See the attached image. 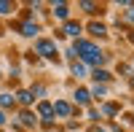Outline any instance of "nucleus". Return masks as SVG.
Masks as SVG:
<instances>
[{
    "label": "nucleus",
    "mask_w": 134,
    "mask_h": 132,
    "mask_svg": "<svg viewBox=\"0 0 134 132\" xmlns=\"http://www.w3.org/2000/svg\"><path fill=\"white\" fill-rule=\"evenodd\" d=\"M57 16H62V19H64V16H67V6H62V3H59V6H57Z\"/></svg>",
    "instance_id": "10"
},
{
    "label": "nucleus",
    "mask_w": 134,
    "mask_h": 132,
    "mask_svg": "<svg viewBox=\"0 0 134 132\" xmlns=\"http://www.w3.org/2000/svg\"><path fill=\"white\" fill-rule=\"evenodd\" d=\"M91 32H94V35H102L105 27H102V24H91Z\"/></svg>",
    "instance_id": "11"
},
{
    "label": "nucleus",
    "mask_w": 134,
    "mask_h": 132,
    "mask_svg": "<svg viewBox=\"0 0 134 132\" xmlns=\"http://www.w3.org/2000/svg\"><path fill=\"white\" fill-rule=\"evenodd\" d=\"M64 32H67V35H78V32H81V24H75V22H67V24H64Z\"/></svg>",
    "instance_id": "3"
},
{
    "label": "nucleus",
    "mask_w": 134,
    "mask_h": 132,
    "mask_svg": "<svg viewBox=\"0 0 134 132\" xmlns=\"http://www.w3.org/2000/svg\"><path fill=\"white\" fill-rule=\"evenodd\" d=\"M3 121H5V116H3V113H0V124H3Z\"/></svg>",
    "instance_id": "14"
},
{
    "label": "nucleus",
    "mask_w": 134,
    "mask_h": 132,
    "mask_svg": "<svg viewBox=\"0 0 134 132\" xmlns=\"http://www.w3.org/2000/svg\"><path fill=\"white\" fill-rule=\"evenodd\" d=\"M75 100H78V103H88V92L78 89V92H75Z\"/></svg>",
    "instance_id": "5"
},
{
    "label": "nucleus",
    "mask_w": 134,
    "mask_h": 132,
    "mask_svg": "<svg viewBox=\"0 0 134 132\" xmlns=\"http://www.w3.org/2000/svg\"><path fill=\"white\" fill-rule=\"evenodd\" d=\"M11 103H14V100H11L8 94H0V105H11Z\"/></svg>",
    "instance_id": "12"
},
{
    "label": "nucleus",
    "mask_w": 134,
    "mask_h": 132,
    "mask_svg": "<svg viewBox=\"0 0 134 132\" xmlns=\"http://www.w3.org/2000/svg\"><path fill=\"white\" fill-rule=\"evenodd\" d=\"M19 100L27 105V103H32V94H30V92H19Z\"/></svg>",
    "instance_id": "9"
},
{
    "label": "nucleus",
    "mask_w": 134,
    "mask_h": 132,
    "mask_svg": "<svg viewBox=\"0 0 134 132\" xmlns=\"http://www.w3.org/2000/svg\"><path fill=\"white\" fill-rule=\"evenodd\" d=\"M57 113H62V116H70V105H67V103H57Z\"/></svg>",
    "instance_id": "4"
},
{
    "label": "nucleus",
    "mask_w": 134,
    "mask_h": 132,
    "mask_svg": "<svg viewBox=\"0 0 134 132\" xmlns=\"http://www.w3.org/2000/svg\"><path fill=\"white\" fill-rule=\"evenodd\" d=\"M38 51L43 54V57H54V43L51 40H40L38 43Z\"/></svg>",
    "instance_id": "2"
},
{
    "label": "nucleus",
    "mask_w": 134,
    "mask_h": 132,
    "mask_svg": "<svg viewBox=\"0 0 134 132\" xmlns=\"http://www.w3.org/2000/svg\"><path fill=\"white\" fill-rule=\"evenodd\" d=\"M75 51H81V57L86 59V62H102L105 57H102V54H99V49L94 46V43H86V40H78L75 43Z\"/></svg>",
    "instance_id": "1"
},
{
    "label": "nucleus",
    "mask_w": 134,
    "mask_h": 132,
    "mask_svg": "<svg viewBox=\"0 0 134 132\" xmlns=\"http://www.w3.org/2000/svg\"><path fill=\"white\" fill-rule=\"evenodd\" d=\"M94 78H97V81H107V78H110V73H105V70H97V73H94Z\"/></svg>",
    "instance_id": "8"
},
{
    "label": "nucleus",
    "mask_w": 134,
    "mask_h": 132,
    "mask_svg": "<svg viewBox=\"0 0 134 132\" xmlns=\"http://www.w3.org/2000/svg\"><path fill=\"white\" fill-rule=\"evenodd\" d=\"M72 73L75 75H83V65H72Z\"/></svg>",
    "instance_id": "13"
},
{
    "label": "nucleus",
    "mask_w": 134,
    "mask_h": 132,
    "mask_svg": "<svg viewBox=\"0 0 134 132\" xmlns=\"http://www.w3.org/2000/svg\"><path fill=\"white\" fill-rule=\"evenodd\" d=\"M40 113H43V116H46V119H48V116L54 113V108H51L48 103H43V105H40Z\"/></svg>",
    "instance_id": "7"
},
{
    "label": "nucleus",
    "mask_w": 134,
    "mask_h": 132,
    "mask_svg": "<svg viewBox=\"0 0 134 132\" xmlns=\"http://www.w3.org/2000/svg\"><path fill=\"white\" fill-rule=\"evenodd\" d=\"M21 32H24V35H35V32H38V30H35V24H30V22H27V24H24V27H21Z\"/></svg>",
    "instance_id": "6"
}]
</instances>
